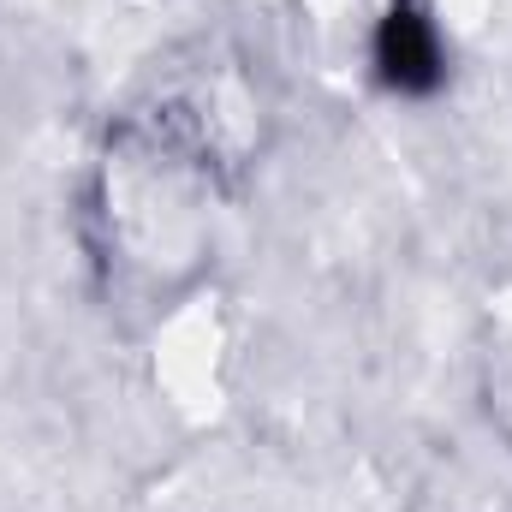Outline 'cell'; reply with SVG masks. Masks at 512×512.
Returning <instances> with one entry per match:
<instances>
[{
    "label": "cell",
    "instance_id": "cell-2",
    "mask_svg": "<svg viewBox=\"0 0 512 512\" xmlns=\"http://www.w3.org/2000/svg\"><path fill=\"white\" fill-rule=\"evenodd\" d=\"M489 405H495V417L507 423V435H512V334L501 340V352L489 358Z\"/></svg>",
    "mask_w": 512,
    "mask_h": 512
},
{
    "label": "cell",
    "instance_id": "cell-1",
    "mask_svg": "<svg viewBox=\"0 0 512 512\" xmlns=\"http://www.w3.org/2000/svg\"><path fill=\"white\" fill-rule=\"evenodd\" d=\"M370 66L393 96H435L447 78V48L423 0H387L370 36Z\"/></svg>",
    "mask_w": 512,
    "mask_h": 512
}]
</instances>
